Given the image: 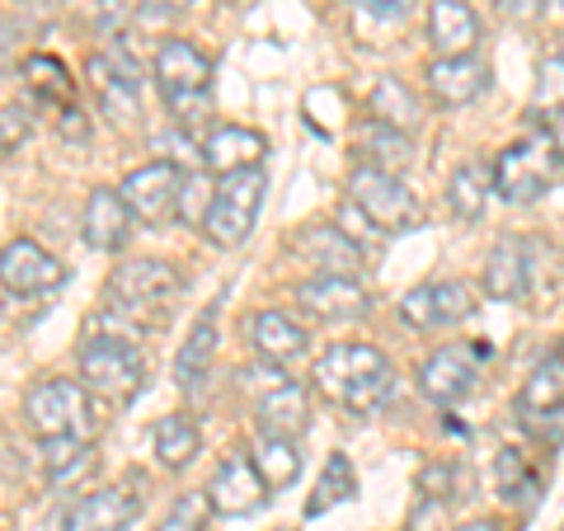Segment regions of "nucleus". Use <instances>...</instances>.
Here are the masks:
<instances>
[{
    "label": "nucleus",
    "instance_id": "nucleus-1",
    "mask_svg": "<svg viewBox=\"0 0 564 531\" xmlns=\"http://www.w3.org/2000/svg\"><path fill=\"white\" fill-rule=\"evenodd\" d=\"M391 386L395 367L377 344H329L315 362V391L348 414H372Z\"/></svg>",
    "mask_w": 564,
    "mask_h": 531
},
{
    "label": "nucleus",
    "instance_id": "nucleus-2",
    "mask_svg": "<svg viewBox=\"0 0 564 531\" xmlns=\"http://www.w3.org/2000/svg\"><path fill=\"white\" fill-rule=\"evenodd\" d=\"M560 165H564V161H560L551 132L532 128V132H522L518 141H508V147L489 161V170H494V193H499L503 203H513V207H527V203L545 198V188L555 184Z\"/></svg>",
    "mask_w": 564,
    "mask_h": 531
},
{
    "label": "nucleus",
    "instance_id": "nucleus-3",
    "mask_svg": "<svg viewBox=\"0 0 564 531\" xmlns=\"http://www.w3.org/2000/svg\"><path fill=\"white\" fill-rule=\"evenodd\" d=\"M263 193H269V174H263V165H254V170H236V174H221L203 236L217 245V250H240V245L254 236V226H259Z\"/></svg>",
    "mask_w": 564,
    "mask_h": 531
},
{
    "label": "nucleus",
    "instance_id": "nucleus-4",
    "mask_svg": "<svg viewBox=\"0 0 564 531\" xmlns=\"http://www.w3.org/2000/svg\"><path fill=\"white\" fill-rule=\"evenodd\" d=\"M24 423L29 433L47 442V437H80L90 442L95 437V404L90 391L80 381H33L29 395H24Z\"/></svg>",
    "mask_w": 564,
    "mask_h": 531
},
{
    "label": "nucleus",
    "instance_id": "nucleus-5",
    "mask_svg": "<svg viewBox=\"0 0 564 531\" xmlns=\"http://www.w3.org/2000/svg\"><path fill=\"white\" fill-rule=\"evenodd\" d=\"M348 203L377 226V236H404L423 221V207L400 174H386L372 165H358L348 174Z\"/></svg>",
    "mask_w": 564,
    "mask_h": 531
},
{
    "label": "nucleus",
    "instance_id": "nucleus-6",
    "mask_svg": "<svg viewBox=\"0 0 564 531\" xmlns=\"http://www.w3.org/2000/svg\"><path fill=\"white\" fill-rule=\"evenodd\" d=\"M109 296L128 315H165L184 296V273L170 259H128L113 269Z\"/></svg>",
    "mask_w": 564,
    "mask_h": 531
},
{
    "label": "nucleus",
    "instance_id": "nucleus-7",
    "mask_svg": "<svg viewBox=\"0 0 564 531\" xmlns=\"http://www.w3.org/2000/svg\"><path fill=\"white\" fill-rule=\"evenodd\" d=\"M147 362H141L137 344L113 339V334H95L80 344V386L104 400H128L141 391Z\"/></svg>",
    "mask_w": 564,
    "mask_h": 531
},
{
    "label": "nucleus",
    "instance_id": "nucleus-8",
    "mask_svg": "<svg viewBox=\"0 0 564 531\" xmlns=\"http://www.w3.org/2000/svg\"><path fill=\"white\" fill-rule=\"evenodd\" d=\"M90 85H95L99 109L109 122L128 128V122L141 118V66L118 39L90 57Z\"/></svg>",
    "mask_w": 564,
    "mask_h": 531
},
{
    "label": "nucleus",
    "instance_id": "nucleus-9",
    "mask_svg": "<svg viewBox=\"0 0 564 531\" xmlns=\"http://www.w3.org/2000/svg\"><path fill=\"white\" fill-rule=\"evenodd\" d=\"M180 180H184V170L174 161H151V165L132 170L128 180L118 184L122 203H128V212H132V221H141V226L174 221V207H180Z\"/></svg>",
    "mask_w": 564,
    "mask_h": 531
},
{
    "label": "nucleus",
    "instance_id": "nucleus-10",
    "mask_svg": "<svg viewBox=\"0 0 564 531\" xmlns=\"http://www.w3.org/2000/svg\"><path fill=\"white\" fill-rule=\"evenodd\" d=\"M62 282H66V263L52 259L39 240L29 236L6 240V250H0V288L10 296H43L62 288Z\"/></svg>",
    "mask_w": 564,
    "mask_h": 531
},
{
    "label": "nucleus",
    "instance_id": "nucleus-11",
    "mask_svg": "<svg viewBox=\"0 0 564 531\" xmlns=\"http://www.w3.org/2000/svg\"><path fill=\"white\" fill-rule=\"evenodd\" d=\"M485 344L480 348H462V344H447V348H437L433 358H423L419 367V391L429 395L433 404H456V400H466L470 395V386L475 377H480V358H485Z\"/></svg>",
    "mask_w": 564,
    "mask_h": 531
},
{
    "label": "nucleus",
    "instance_id": "nucleus-12",
    "mask_svg": "<svg viewBox=\"0 0 564 531\" xmlns=\"http://www.w3.org/2000/svg\"><path fill=\"white\" fill-rule=\"evenodd\" d=\"M207 503H212V512H221V518H250V512L269 503V485L259 480L250 456H226L207 485Z\"/></svg>",
    "mask_w": 564,
    "mask_h": 531
},
{
    "label": "nucleus",
    "instance_id": "nucleus-13",
    "mask_svg": "<svg viewBox=\"0 0 564 531\" xmlns=\"http://www.w3.org/2000/svg\"><path fill=\"white\" fill-rule=\"evenodd\" d=\"M292 250L325 278H358L362 273V245L352 236H344L339 226H325V221L302 226L292 240Z\"/></svg>",
    "mask_w": 564,
    "mask_h": 531
},
{
    "label": "nucleus",
    "instance_id": "nucleus-14",
    "mask_svg": "<svg viewBox=\"0 0 564 531\" xmlns=\"http://www.w3.org/2000/svg\"><path fill=\"white\" fill-rule=\"evenodd\" d=\"M151 76L161 85L165 99H180V95H198L212 85V62L198 43L188 39H165L155 47V62H151Z\"/></svg>",
    "mask_w": 564,
    "mask_h": 531
},
{
    "label": "nucleus",
    "instance_id": "nucleus-15",
    "mask_svg": "<svg viewBox=\"0 0 564 531\" xmlns=\"http://www.w3.org/2000/svg\"><path fill=\"white\" fill-rule=\"evenodd\" d=\"M296 301H302V311L315 315L321 325L358 321V315L372 306V296H367V288L358 278H325V273L306 278L302 288H296Z\"/></svg>",
    "mask_w": 564,
    "mask_h": 531
},
{
    "label": "nucleus",
    "instance_id": "nucleus-16",
    "mask_svg": "<svg viewBox=\"0 0 564 531\" xmlns=\"http://www.w3.org/2000/svg\"><path fill=\"white\" fill-rule=\"evenodd\" d=\"M423 80H429V95L443 109H466V104H475L489 90V62L480 52H470V57H433Z\"/></svg>",
    "mask_w": 564,
    "mask_h": 531
},
{
    "label": "nucleus",
    "instance_id": "nucleus-17",
    "mask_svg": "<svg viewBox=\"0 0 564 531\" xmlns=\"http://www.w3.org/2000/svg\"><path fill=\"white\" fill-rule=\"evenodd\" d=\"M128 236H132V212L122 203V193L95 188L80 212V240L90 245L95 254H118L122 245H128Z\"/></svg>",
    "mask_w": 564,
    "mask_h": 531
},
{
    "label": "nucleus",
    "instance_id": "nucleus-18",
    "mask_svg": "<svg viewBox=\"0 0 564 531\" xmlns=\"http://www.w3.org/2000/svg\"><path fill=\"white\" fill-rule=\"evenodd\" d=\"M480 14L466 0H433L429 6V47L433 57H470L480 52Z\"/></svg>",
    "mask_w": 564,
    "mask_h": 531
},
{
    "label": "nucleus",
    "instance_id": "nucleus-19",
    "mask_svg": "<svg viewBox=\"0 0 564 531\" xmlns=\"http://www.w3.org/2000/svg\"><path fill=\"white\" fill-rule=\"evenodd\" d=\"M263 151H269L263 132H254V128H217V132H207L198 141V165L221 180V174L263 165Z\"/></svg>",
    "mask_w": 564,
    "mask_h": 531
},
{
    "label": "nucleus",
    "instance_id": "nucleus-20",
    "mask_svg": "<svg viewBox=\"0 0 564 531\" xmlns=\"http://www.w3.org/2000/svg\"><path fill=\"white\" fill-rule=\"evenodd\" d=\"M250 344H254V353L263 362L288 367V362H296L311 348V334L296 325L288 311H259L250 321Z\"/></svg>",
    "mask_w": 564,
    "mask_h": 531
},
{
    "label": "nucleus",
    "instance_id": "nucleus-21",
    "mask_svg": "<svg viewBox=\"0 0 564 531\" xmlns=\"http://www.w3.org/2000/svg\"><path fill=\"white\" fill-rule=\"evenodd\" d=\"M137 522V499L122 489H95L66 512V531H128Z\"/></svg>",
    "mask_w": 564,
    "mask_h": 531
},
{
    "label": "nucleus",
    "instance_id": "nucleus-22",
    "mask_svg": "<svg viewBox=\"0 0 564 531\" xmlns=\"http://www.w3.org/2000/svg\"><path fill=\"white\" fill-rule=\"evenodd\" d=\"M367 113H372V122H386V128H395L404 137H414L423 128V104H419V95L404 80H395V76H381L372 85V95H367Z\"/></svg>",
    "mask_w": 564,
    "mask_h": 531
},
{
    "label": "nucleus",
    "instance_id": "nucleus-23",
    "mask_svg": "<svg viewBox=\"0 0 564 531\" xmlns=\"http://www.w3.org/2000/svg\"><path fill=\"white\" fill-rule=\"evenodd\" d=\"M254 419H259V433H269V437H292V442H296V433H306L311 400H306L302 386L282 381V386H273V391L259 400Z\"/></svg>",
    "mask_w": 564,
    "mask_h": 531
},
{
    "label": "nucleus",
    "instance_id": "nucleus-24",
    "mask_svg": "<svg viewBox=\"0 0 564 531\" xmlns=\"http://www.w3.org/2000/svg\"><path fill=\"white\" fill-rule=\"evenodd\" d=\"M527 250H522V240H499L494 250L485 254V296L494 301H522L527 296Z\"/></svg>",
    "mask_w": 564,
    "mask_h": 531
},
{
    "label": "nucleus",
    "instance_id": "nucleus-25",
    "mask_svg": "<svg viewBox=\"0 0 564 531\" xmlns=\"http://www.w3.org/2000/svg\"><path fill=\"white\" fill-rule=\"evenodd\" d=\"M212 353H217V306H207L198 321H193L180 358H174V386H180V391H193L198 381H207Z\"/></svg>",
    "mask_w": 564,
    "mask_h": 531
},
{
    "label": "nucleus",
    "instance_id": "nucleus-26",
    "mask_svg": "<svg viewBox=\"0 0 564 531\" xmlns=\"http://www.w3.org/2000/svg\"><path fill=\"white\" fill-rule=\"evenodd\" d=\"M489 193H494V170L485 161H466L452 170L447 180V203H452V217L456 221H480L485 207H489Z\"/></svg>",
    "mask_w": 564,
    "mask_h": 531
},
{
    "label": "nucleus",
    "instance_id": "nucleus-27",
    "mask_svg": "<svg viewBox=\"0 0 564 531\" xmlns=\"http://www.w3.org/2000/svg\"><path fill=\"white\" fill-rule=\"evenodd\" d=\"M151 447H155V462H161L165 470H184L193 456H198L203 433H198V423H193L188 414H165L161 423H155V433H151Z\"/></svg>",
    "mask_w": 564,
    "mask_h": 531
},
{
    "label": "nucleus",
    "instance_id": "nucleus-28",
    "mask_svg": "<svg viewBox=\"0 0 564 531\" xmlns=\"http://www.w3.org/2000/svg\"><path fill=\"white\" fill-rule=\"evenodd\" d=\"M358 147H362V155H367L362 165L386 170V174H400L404 165L414 161V141L404 137V132H395V128H386V122H372V118L362 122Z\"/></svg>",
    "mask_w": 564,
    "mask_h": 531
},
{
    "label": "nucleus",
    "instance_id": "nucleus-29",
    "mask_svg": "<svg viewBox=\"0 0 564 531\" xmlns=\"http://www.w3.org/2000/svg\"><path fill=\"white\" fill-rule=\"evenodd\" d=\"M494 475H499V499L508 508H532L536 503V494H541V470L527 462V456L518 447H503L499 452V462H494Z\"/></svg>",
    "mask_w": 564,
    "mask_h": 531
},
{
    "label": "nucleus",
    "instance_id": "nucleus-30",
    "mask_svg": "<svg viewBox=\"0 0 564 531\" xmlns=\"http://www.w3.org/2000/svg\"><path fill=\"white\" fill-rule=\"evenodd\" d=\"M250 462H254L259 480L269 489H288V485H296V475H302V452H296L292 437H269V433H263L254 442Z\"/></svg>",
    "mask_w": 564,
    "mask_h": 531
},
{
    "label": "nucleus",
    "instance_id": "nucleus-31",
    "mask_svg": "<svg viewBox=\"0 0 564 531\" xmlns=\"http://www.w3.org/2000/svg\"><path fill=\"white\" fill-rule=\"evenodd\" d=\"M564 404V353H551L545 362H536V371L522 381V395H518V414L532 419Z\"/></svg>",
    "mask_w": 564,
    "mask_h": 531
},
{
    "label": "nucleus",
    "instance_id": "nucleus-32",
    "mask_svg": "<svg viewBox=\"0 0 564 531\" xmlns=\"http://www.w3.org/2000/svg\"><path fill=\"white\" fill-rule=\"evenodd\" d=\"M352 494H358V470H352V462H348L344 452H329L321 480H315V494L306 499V518H325L329 508L348 503Z\"/></svg>",
    "mask_w": 564,
    "mask_h": 531
},
{
    "label": "nucleus",
    "instance_id": "nucleus-33",
    "mask_svg": "<svg viewBox=\"0 0 564 531\" xmlns=\"http://www.w3.org/2000/svg\"><path fill=\"white\" fill-rule=\"evenodd\" d=\"M212 198H217V174H207L203 165L188 170L180 180V207H174V221L193 226V231H203L207 226V212H212Z\"/></svg>",
    "mask_w": 564,
    "mask_h": 531
},
{
    "label": "nucleus",
    "instance_id": "nucleus-34",
    "mask_svg": "<svg viewBox=\"0 0 564 531\" xmlns=\"http://www.w3.org/2000/svg\"><path fill=\"white\" fill-rule=\"evenodd\" d=\"M24 80L29 90L47 99V104H70V76L57 57H47V52H29L24 57Z\"/></svg>",
    "mask_w": 564,
    "mask_h": 531
},
{
    "label": "nucleus",
    "instance_id": "nucleus-35",
    "mask_svg": "<svg viewBox=\"0 0 564 531\" xmlns=\"http://www.w3.org/2000/svg\"><path fill=\"white\" fill-rule=\"evenodd\" d=\"M429 296H433V329H447V325L466 321V315L475 311V292L466 288L462 278L429 282Z\"/></svg>",
    "mask_w": 564,
    "mask_h": 531
},
{
    "label": "nucleus",
    "instance_id": "nucleus-36",
    "mask_svg": "<svg viewBox=\"0 0 564 531\" xmlns=\"http://www.w3.org/2000/svg\"><path fill=\"white\" fill-rule=\"evenodd\" d=\"M532 109L555 118L564 113V52H551V57H541L536 66V90H532Z\"/></svg>",
    "mask_w": 564,
    "mask_h": 531
},
{
    "label": "nucleus",
    "instance_id": "nucleus-37",
    "mask_svg": "<svg viewBox=\"0 0 564 531\" xmlns=\"http://www.w3.org/2000/svg\"><path fill=\"white\" fill-rule=\"evenodd\" d=\"M207 512H212L207 494H180V503L165 512L155 531H207Z\"/></svg>",
    "mask_w": 564,
    "mask_h": 531
},
{
    "label": "nucleus",
    "instance_id": "nucleus-38",
    "mask_svg": "<svg viewBox=\"0 0 564 531\" xmlns=\"http://www.w3.org/2000/svg\"><path fill=\"white\" fill-rule=\"evenodd\" d=\"M85 462V442L80 437H47L43 442V470L52 480H66L70 470H80Z\"/></svg>",
    "mask_w": 564,
    "mask_h": 531
},
{
    "label": "nucleus",
    "instance_id": "nucleus-39",
    "mask_svg": "<svg viewBox=\"0 0 564 531\" xmlns=\"http://www.w3.org/2000/svg\"><path fill=\"white\" fill-rule=\"evenodd\" d=\"M29 132H33L29 104H6V109H0V161H10V155L29 141Z\"/></svg>",
    "mask_w": 564,
    "mask_h": 531
},
{
    "label": "nucleus",
    "instance_id": "nucleus-40",
    "mask_svg": "<svg viewBox=\"0 0 564 531\" xmlns=\"http://www.w3.org/2000/svg\"><path fill=\"white\" fill-rule=\"evenodd\" d=\"M165 109H170V118H174V128H180V132H198L203 122L212 118V90L165 99Z\"/></svg>",
    "mask_w": 564,
    "mask_h": 531
},
{
    "label": "nucleus",
    "instance_id": "nucleus-41",
    "mask_svg": "<svg viewBox=\"0 0 564 531\" xmlns=\"http://www.w3.org/2000/svg\"><path fill=\"white\" fill-rule=\"evenodd\" d=\"M137 14H141V0H95V29L104 39H118Z\"/></svg>",
    "mask_w": 564,
    "mask_h": 531
},
{
    "label": "nucleus",
    "instance_id": "nucleus-42",
    "mask_svg": "<svg viewBox=\"0 0 564 531\" xmlns=\"http://www.w3.org/2000/svg\"><path fill=\"white\" fill-rule=\"evenodd\" d=\"M400 321L410 329H433V296H429V282H419L400 296Z\"/></svg>",
    "mask_w": 564,
    "mask_h": 531
},
{
    "label": "nucleus",
    "instance_id": "nucleus-43",
    "mask_svg": "<svg viewBox=\"0 0 564 531\" xmlns=\"http://www.w3.org/2000/svg\"><path fill=\"white\" fill-rule=\"evenodd\" d=\"M522 423L532 429L536 442H545V447H564V404H555V410H545V414L522 419Z\"/></svg>",
    "mask_w": 564,
    "mask_h": 531
},
{
    "label": "nucleus",
    "instance_id": "nucleus-44",
    "mask_svg": "<svg viewBox=\"0 0 564 531\" xmlns=\"http://www.w3.org/2000/svg\"><path fill=\"white\" fill-rule=\"evenodd\" d=\"M20 39H24L20 20H0V76H6L14 66V57H20Z\"/></svg>",
    "mask_w": 564,
    "mask_h": 531
},
{
    "label": "nucleus",
    "instance_id": "nucleus-45",
    "mask_svg": "<svg viewBox=\"0 0 564 531\" xmlns=\"http://www.w3.org/2000/svg\"><path fill=\"white\" fill-rule=\"evenodd\" d=\"M362 14H372V20H404V14L414 10V0H358Z\"/></svg>",
    "mask_w": 564,
    "mask_h": 531
},
{
    "label": "nucleus",
    "instance_id": "nucleus-46",
    "mask_svg": "<svg viewBox=\"0 0 564 531\" xmlns=\"http://www.w3.org/2000/svg\"><path fill=\"white\" fill-rule=\"evenodd\" d=\"M508 20L513 24H532V20H541V10H545V0H494Z\"/></svg>",
    "mask_w": 564,
    "mask_h": 531
},
{
    "label": "nucleus",
    "instance_id": "nucleus-47",
    "mask_svg": "<svg viewBox=\"0 0 564 531\" xmlns=\"http://www.w3.org/2000/svg\"><path fill=\"white\" fill-rule=\"evenodd\" d=\"M141 10H147L151 20H170V14L193 10V0H141Z\"/></svg>",
    "mask_w": 564,
    "mask_h": 531
},
{
    "label": "nucleus",
    "instance_id": "nucleus-48",
    "mask_svg": "<svg viewBox=\"0 0 564 531\" xmlns=\"http://www.w3.org/2000/svg\"><path fill=\"white\" fill-rule=\"evenodd\" d=\"M85 132H90V122H85V113H80V109H66V113H62V137L80 141Z\"/></svg>",
    "mask_w": 564,
    "mask_h": 531
},
{
    "label": "nucleus",
    "instance_id": "nucleus-49",
    "mask_svg": "<svg viewBox=\"0 0 564 531\" xmlns=\"http://www.w3.org/2000/svg\"><path fill=\"white\" fill-rule=\"evenodd\" d=\"M545 132H551V141H555V151H560V161H564V113H555V118H545Z\"/></svg>",
    "mask_w": 564,
    "mask_h": 531
},
{
    "label": "nucleus",
    "instance_id": "nucleus-50",
    "mask_svg": "<svg viewBox=\"0 0 564 531\" xmlns=\"http://www.w3.org/2000/svg\"><path fill=\"white\" fill-rule=\"evenodd\" d=\"M456 531H499V522H489V518H480V522H462Z\"/></svg>",
    "mask_w": 564,
    "mask_h": 531
},
{
    "label": "nucleus",
    "instance_id": "nucleus-51",
    "mask_svg": "<svg viewBox=\"0 0 564 531\" xmlns=\"http://www.w3.org/2000/svg\"><path fill=\"white\" fill-rule=\"evenodd\" d=\"M551 6H555V10H564V0H551Z\"/></svg>",
    "mask_w": 564,
    "mask_h": 531
},
{
    "label": "nucleus",
    "instance_id": "nucleus-52",
    "mask_svg": "<svg viewBox=\"0 0 564 531\" xmlns=\"http://www.w3.org/2000/svg\"><path fill=\"white\" fill-rule=\"evenodd\" d=\"M52 6H62V0H52Z\"/></svg>",
    "mask_w": 564,
    "mask_h": 531
}]
</instances>
